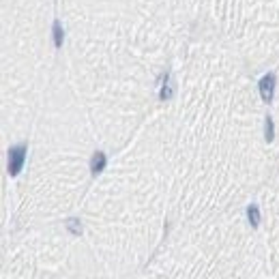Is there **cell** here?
Listing matches in <instances>:
<instances>
[{"label": "cell", "mask_w": 279, "mask_h": 279, "mask_svg": "<svg viewBox=\"0 0 279 279\" xmlns=\"http://www.w3.org/2000/svg\"><path fill=\"white\" fill-rule=\"evenodd\" d=\"M24 159H26L24 144H17V146L9 150V174H11V176H17L19 174V170H22V165H24Z\"/></svg>", "instance_id": "1"}, {"label": "cell", "mask_w": 279, "mask_h": 279, "mask_svg": "<svg viewBox=\"0 0 279 279\" xmlns=\"http://www.w3.org/2000/svg\"><path fill=\"white\" fill-rule=\"evenodd\" d=\"M275 75L273 73H266L262 80H260V95L264 101H271L273 99V92H275Z\"/></svg>", "instance_id": "2"}, {"label": "cell", "mask_w": 279, "mask_h": 279, "mask_svg": "<svg viewBox=\"0 0 279 279\" xmlns=\"http://www.w3.org/2000/svg\"><path fill=\"white\" fill-rule=\"evenodd\" d=\"M106 155H103V153H95V155H92V159H90V172L92 174H99L103 168H106Z\"/></svg>", "instance_id": "3"}, {"label": "cell", "mask_w": 279, "mask_h": 279, "mask_svg": "<svg viewBox=\"0 0 279 279\" xmlns=\"http://www.w3.org/2000/svg\"><path fill=\"white\" fill-rule=\"evenodd\" d=\"M247 217H249V223L253 225V228H258V225H260V211H258L256 204H251L249 209H247Z\"/></svg>", "instance_id": "4"}, {"label": "cell", "mask_w": 279, "mask_h": 279, "mask_svg": "<svg viewBox=\"0 0 279 279\" xmlns=\"http://www.w3.org/2000/svg\"><path fill=\"white\" fill-rule=\"evenodd\" d=\"M63 39H65L63 26H60V22H54V45L60 47V45H63Z\"/></svg>", "instance_id": "5"}, {"label": "cell", "mask_w": 279, "mask_h": 279, "mask_svg": "<svg viewBox=\"0 0 279 279\" xmlns=\"http://www.w3.org/2000/svg\"><path fill=\"white\" fill-rule=\"evenodd\" d=\"M264 138H266V142L273 140V118L271 116H266V120H264Z\"/></svg>", "instance_id": "6"}, {"label": "cell", "mask_w": 279, "mask_h": 279, "mask_svg": "<svg viewBox=\"0 0 279 279\" xmlns=\"http://www.w3.org/2000/svg\"><path fill=\"white\" fill-rule=\"evenodd\" d=\"M67 225H69V230L73 232V234H80V230H82V225H80V221H78V219H69V221H67Z\"/></svg>", "instance_id": "7"}]
</instances>
